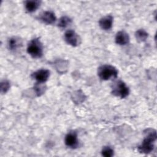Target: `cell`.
<instances>
[{
  "mask_svg": "<svg viewBox=\"0 0 157 157\" xmlns=\"http://www.w3.org/2000/svg\"><path fill=\"white\" fill-rule=\"evenodd\" d=\"M10 83L7 80H4L1 83V91L2 93H6L10 88Z\"/></svg>",
  "mask_w": 157,
  "mask_h": 157,
  "instance_id": "17",
  "label": "cell"
},
{
  "mask_svg": "<svg viewBox=\"0 0 157 157\" xmlns=\"http://www.w3.org/2000/svg\"><path fill=\"white\" fill-rule=\"evenodd\" d=\"M65 144L72 148H75L78 145L77 134L75 131L69 132L65 137Z\"/></svg>",
  "mask_w": 157,
  "mask_h": 157,
  "instance_id": "6",
  "label": "cell"
},
{
  "mask_svg": "<svg viewBox=\"0 0 157 157\" xmlns=\"http://www.w3.org/2000/svg\"><path fill=\"white\" fill-rule=\"evenodd\" d=\"M64 39L68 44L73 47L77 46L80 42V39L78 34L74 31L71 29L67 30L65 33Z\"/></svg>",
  "mask_w": 157,
  "mask_h": 157,
  "instance_id": "5",
  "label": "cell"
},
{
  "mask_svg": "<svg viewBox=\"0 0 157 157\" xmlns=\"http://www.w3.org/2000/svg\"><path fill=\"white\" fill-rule=\"evenodd\" d=\"M72 22L71 19L66 16H63L61 17L59 20L58 26L61 28H65L68 25H69Z\"/></svg>",
  "mask_w": 157,
  "mask_h": 157,
  "instance_id": "14",
  "label": "cell"
},
{
  "mask_svg": "<svg viewBox=\"0 0 157 157\" xmlns=\"http://www.w3.org/2000/svg\"><path fill=\"white\" fill-rule=\"evenodd\" d=\"M113 17L110 15L105 16L100 19L99 24L100 27L104 30H109L112 28L113 25Z\"/></svg>",
  "mask_w": 157,
  "mask_h": 157,
  "instance_id": "8",
  "label": "cell"
},
{
  "mask_svg": "<svg viewBox=\"0 0 157 157\" xmlns=\"http://www.w3.org/2000/svg\"><path fill=\"white\" fill-rule=\"evenodd\" d=\"M40 19L45 23L50 25L56 21L55 13L51 11H45L40 16Z\"/></svg>",
  "mask_w": 157,
  "mask_h": 157,
  "instance_id": "10",
  "label": "cell"
},
{
  "mask_svg": "<svg viewBox=\"0 0 157 157\" xmlns=\"http://www.w3.org/2000/svg\"><path fill=\"white\" fill-rule=\"evenodd\" d=\"M40 1L37 0H31L25 2V8L29 12H33L40 6Z\"/></svg>",
  "mask_w": 157,
  "mask_h": 157,
  "instance_id": "12",
  "label": "cell"
},
{
  "mask_svg": "<svg viewBox=\"0 0 157 157\" xmlns=\"http://www.w3.org/2000/svg\"><path fill=\"white\" fill-rule=\"evenodd\" d=\"M137 40L139 42H144L146 40L148 36V34L143 29H138L135 33Z\"/></svg>",
  "mask_w": 157,
  "mask_h": 157,
  "instance_id": "13",
  "label": "cell"
},
{
  "mask_svg": "<svg viewBox=\"0 0 157 157\" xmlns=\"http://www.w3.org/2000/svg\"><path fill=\"white\" fill-rule=\"evenodd\" d=\"M42 83L37 82L34 86V90L37 96H40L45 92V86L42 85Z\"/></svg>",
  "mask_w": 157,
  "mask_h": 157,
  "instance_id": "16",
  "label": "cell"
},
{
  "mask_svg": "<svg viewBox=\"0 0 157 157\" xmlns=\"http://www.w3.org/2000/svg\"><path fill=\"white\" fill-rule=\"evenodd\" d=\"M98 74L99 78L103 80H107L110 78H115L118 75L117 69L111 65H102L98 68Z\"/></svg>",
  "mask_w": 157,
  "mask_h": 157,
  "instance_id": "2",
  "label": "cell"
},
{
  "mask_svg": "<svg viewBox=\"0 0 157 157\" xmlns=\"http://www.w3.org/2000/svg\"><path fill=\"white\" fill-rule=\"evenodd\" d=\"M145 132L146 136L141 145L139 146L138 150L142 153H149L154 148V143L156 139V132L153 129H148Z\"/></svg>",
  "mask_w": 157,
  "mask_h": 157,
  "instance_id": "1",
  "label": "cell"
},
{
  "mask_svg": "<svg viewBox=\"0 0 157 157\" xmlns=\"http://www.w3.org/2000/svg\"><path fill=\"white\" fill-rule=\"evenodd\" d=\"M112 93L116 96L124 98L128 96L129 90L124 82L118 80L113 84Z\"/></svg>",
  "mask_w": 157,
  "mask_h": 157,
  "instance_id": "4",
  "label": "cell"
},
{
  "mask_svg": "<svg viewBox=\"0 0 157 157\" xmlns=\"http://www.w3.org/2000/svg\"><path fill=\"white\" fill-rule=\"evenodd\" d=\"M9 48L11 50H17L22 45V40L17 37H13L9 40L8 42Z\"/></svg>",
  "mask_w": 157,
  "mask_h": 157,
  "instance_id": "11",
  "label": "cell"
},
{
  "mask_svg": "<svg viewBox=\"0 0 157 157\" xmlns=\"http://www.w3.org/2000/svg\"><path fill=\"white\" fill-rule=\"evenodd\" d=\"M113 152H114L113 150L110 147L106 146L102 148L101 153H102V155L104 156L111 157L113 155V153H114Z\"/></svg>",
  "mask_w": 157,
  "mask_h": 157,
  "instance_id": "15",
  "label": "cell"
},
{
  "mask_svg": "<svg viewBox=\"0 0 157 157\" xmlns=\"http://www.w3.org/2000/svg\"><path fill=\"white\" fill-rule=\"evenodd\" d=\"M129 41V37L124 31H118L115 36V42L120 45H124Z\"/></svg>",
  "mask_w": 157,
  "mask_h": 157,
  "instance_id": "9",
  "label": "cell"
},
{
  "mask_svg": "<svg viewBox=\"0 0 157 157\" xmlns=\"http://www.w3.org/2000/svg\"><path fill=\"white\" fill-rule=\"evenodd\" d=\"M49 76L50 71L47 69H40L32 74L33 78L39 83H44L46 82Z\"/></svg>",
  "mask_w": 157,
  "mask_h": 157,
  "instance_id": "7",
  "label": "cell"
},
{
  "mask_svg": "<svg viewBox=\"0 0 157 157\" xmlns=\"http://www.w3.org/2000/svg\"><path fill=\"white\" fill-rule=\"evenodd\" d=\"M27 52L33 58H39L43 55V46L38 38H35L31 40L27 47Z\"/></svg>",
  "mask_w": 157,
  "mask_h": 157,
  "instance_id": "3",
  "label": "cell"
}]
</instances>
